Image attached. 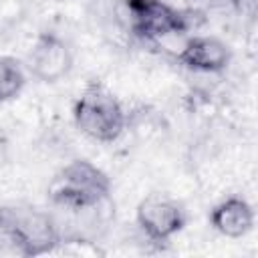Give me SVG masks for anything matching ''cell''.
<instances>
[{
	"label": "cell",
	"instance_id": "1",
	"mask_svg": "<svg viewBox=\"0 0 258 258\" xmlns=\"http://www.w3.org/2000/svg\"><path fill=\"white\" fill-rule=\"evenodd\" d=\"M60 234L52 212L22 204L0 206V254L32 258L52 252Z\"/></svg>",
	"mask_w": 258,
	"mask_h": 258
},
{
	"label": "cell",
	"instance_id": "2",
	"mask_svg": "<svg viewBox=\"0 0 258 258\" xmlns=\"http://www.w3.org/2000/svg\"><path fill=\"white\" fill-rule=\"evenodd\" d=\"M48 200L58 212L93 210L111 202V179L95 163L73 159L50 181Z\"/></svg>",
	"mask_w": 258,
	"mask_h": 258
},
{
	"label": "cell",
	"instance_id": "3",
	"mask_svg": "<svg viewBox=\"0 0 258 258\" xmlns=\"http://www.w3.org/2000/svg\"><path fill=\"white\" fill-rule=\"evenodd\" d=\"M73 119L77 129L93 141L113 143L127 125V113L121 101L99 81H91L79 95Z\"/></svg>",
	"mask_w": 258,
	"mask_h": 258
},
{
	"label": "cell",
	"instance_id": "4",
	"mask_svg": "<svg viewBox=\"0 0 258 258\" xmlns=\"http://www.w3.org/2000/svg\"><path fill=\"white\" fill-rule=\"evenodd\" d=\"M129 28L143 42H159L196 28L202 16L196 10H177L163 0H123Z\"/></svg>",
	"mask_w": 258,
	"mask_h": 258
},
{
	"label": "cell",
	"instance_id": "5",
	"mask_svg": "<svg viewBox=\"0 0 258 258\" xmlns=\"http://www.w3.org/2000/svg\"><path fill=\"white\" fill-rule=\"evenodd\" d=\"M135 220L145 238L153 244H165L179 234L187 222L181 202L165 194H149L137 206Z\"/></svg>",
	"mask_w": 258,
	"mask_h": 258
},
{
	"label": "cell",
	"instance_id": "6",
	"mask_svg": "<svg viewBox=\"0 0 258 258\" xmlns=\"http://www.w3.org/2000/svg\"><path fill=\"white\" fill-rule=\"evenodd\" d=\"M73 62L71 44L54 30L40 32L28 52V69L40 83H58L73 71Z\"/></svg>",
	"mask_w": 258,
	"mask_h": 258
},
{
	"label": "cell",
	"instance_id": "7",
	"mask_svg": "<svg viewBox=\"0 0 258 258\" xmlns=\"http://www.w3.org/2000/svg\"><path fill=\"white\" fill-rule=\"evenodd\" d=\"M175 60L194 73H222L232 62V48L212 34H194L185 40Z\"/></svg>",
	"mask_w": 258,
	"mask_h": 258
},
{
	"label": "cell",
	"instance_id": "8",
	"mask_svg": "<svg viewBox=\"0 0 258 258\" xmlns=\"http://www.w3.org/2000/svg\"><path fill=\"white\" fill-rule=\"evenodd\" d=\"M210 224L226 238H242L254 228V210L242 196H230L212 208Z\"/></svg>",
	"mask_w": 258,
	"mask_h": 258
},
{
	"label": "cell",
	"instance_id": "9",
	"mask_svg": "<svg viewBox=\"0 0 258 258\" xmlns=\"http://www.w3.org/2000/svg\"><path fill=\"white\" fill-rule=\"evenodd\" d=\"M26 75L22 64L6 54H0V103L12 101L24 89Z\"/></svg>",
	"mask_w": 258,
	"mask_h": 258
},
{
	"label": "cell",
	"instance_id": "10",
	"mask_svg": "<svg viewBox=\"0 0 258 258\" xmlns=\"http://www.w3.org/2000/svg\"><path fill=\"white\" fill-rule=\"evenodd\" d=\"M230 4L242 16H254L258 8V0H230Z\"/></svg>",
	"mask_w": 258,
	"mask_h": 258
}]
</instances>
